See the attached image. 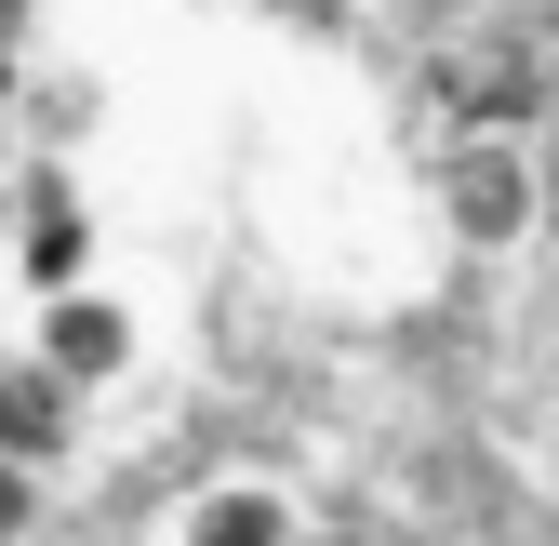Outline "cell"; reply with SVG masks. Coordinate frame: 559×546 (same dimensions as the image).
Returning <instances> with one entry per match:
<instances>
[{"mask_svg": "<svg viewBox=\"0 0 559 546\" xmlns=\"http://www.w3.org/2000/svg\"><path fill=\"white\" fill-rule=\"evenodd\" d=\"M427 214H440L453 253H533V227H546L533 133L520 120H453L440 147H427Z\"/></svg>", "mask_w": 559, "mask_h": 546, "instance_id": "1", "label": "cell"}, {"mask_svg": "<svg viewBox=\"0 0 559 546\" xmlns=\"http://www.w3.org/2000/svg\"><path fill=\"white\" fill-rule=\"evenodd\" d=\"M0 281H14V294L107 281V227H94L81 161H53V147H14V161H0Z\"/></svg>", "mask_w": 559, "mask_h": 546, "instance_id": "2", "label": "cell"}, {"mask_svg": "<svg viewBox=\"0 0 559 546\" xmlns=\"http://www.w3.org/2000/svg\"><path fill=\"white\" fill-rule=\"evenodd\" d=\"M27 360H40L53 387L107 400L133 360H147V320H133V294H120V281H67V294H27Z\"/></svg>", "mask_w": 559, "mask_h": 546, "instance_id": "3", "label": "cell"}, {"mask_svg": "<svg viewBox=\"0 0 559 546\" xmlns=\"http://www.w3.org/2000/svg\"><path fill=\"white\" fill-rule=\"evenodd\" d=\"M307 533V507H294V480H266V466H214L174 520H160V546H294Z\"/></svg>", "mask_w": 559, "mask_h": 546, "instance_id": "4", "label": "cell"}, {"mask_svg": "<svg viewBox=\"0 0 559 546\" xmlns=\"http://www.w3.org/2000/svg\"><path fill=\"white\" fill-rule=\"evenodd\" d=\"M81 414H94L81 387H53V373H40L27 347H0V453H14L27 480H53V466L81 453Z\"/></svg>", "mask_w": 559, "mask_h": 546, "instance_id": "5", "label": "cell"}, {"mask_svg": "<svg viewBox=\"0 0 559 546\" xmlns=\"http://www.w3.org/2000/svg\"><path fill=\"white\" fill-rule=\"evenodd\" d=\"M14 81H27V0H0V161H14Z\"/></svg>", "mask_w": 559, "mask_h": 546, "instance_id": "6", "label": "cell"}, {"mask_svg": "<svg viewBox=\"0 0 559 546\" xmlns=\"http://www.w3.org/2000/svg\"><path fill=\"white\" fill-rule=\"evenodd\" d=\"M27 533H40V480H27L14 453H0V546H27Z\"/></svg>", "mask_w": 559, "mask_h": 546, "instance_id": "7", "label": "cell"}, {"mask_svg": "<svg viewBox=\"0 0 559 546\" xmlns=\"http://www.w3.org/2000/svg\"><path fill=\"white\" fill-rule=\"evenodd\" d=\"M520 40H533V54H559V0H520Z\"/></svg>", "mask_w": 559, "mask_h": 546, "instance_id": "8", "label": "cell"}, {"mask_svg": "<svg viewBox=\"0 0 559 546\" xmlns=\"http://www.w3.org/2000/svg\"><path fill=\"white\" fill-rule=\"evenodd\" d=\"M294 546H360V533H320V520H307V533H294Z\"/></svg>", "mask_w": 559, "mask_h": 546, "instance_id": "9", "label": "cell"}]
</instances>
